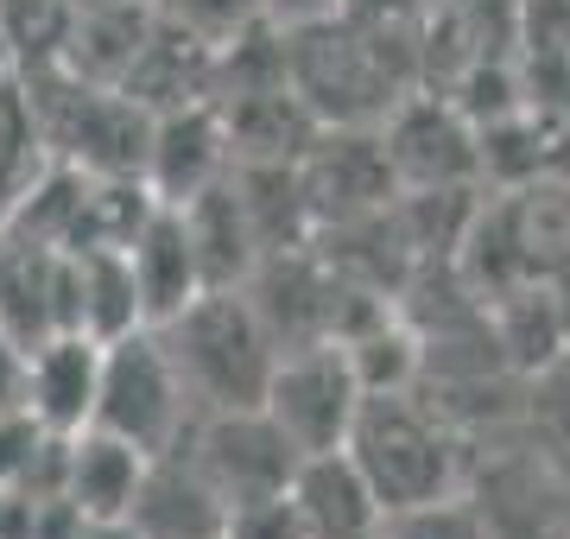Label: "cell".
Instances as JSON below:
<instances>
[{"instance_id":"e0dca14e","label":"cell","mask_w":570,"mask_h":539,"mask_svg":"<svg viewBox=\"0 0 570 539\" xmlns=\"http://www.w3.org/2000/svg\"><path fill=\"white\" fill-rule=\"evenodd\" d=\"M266 13H273V26H311V20H330L336 0H266Z\"/></svg>"},{"instance_id":"7a4b0ae2","label":"cell","mask_w":570,"mask_h":539,"mask_svg":"<svg viewBox=\"0 0 570 539\" xmlns=\"http://www.w3.org/2000/svg\"><path fill=\"white\" fill-rule=\"evenodd\" d=\"M197 419L204 413H197V400H190L178 362L153 324L102 343V388H96V425L102 432L140 444L146 457H165L190 438Z\"/></svg>"},{"instance_id":"3957f363","label":"cell","mask_w":570,"mask_h":539,"mask_svg":"<svg viewBox=\"0 0 570 539\" xmlns=\"http://www.w3.org/2000/svg\"><path fill=\"white\" fill-rule=\"evenodd\" d=\"M343 451L355 457V470L367 477L387 514L450 496V444L406 394H362V413L348 425Z\"/></svg>"},{"instance_id":"8992f818","label":"cell","mask_w":570,"mask_h":539,"mask_svg":"<svg viewBox=\"0 0 570 539\" xmlns=\"http://www.w3.org/2000/svg\"><path fill=\"white\" fill-rule=\"evenodd\" d=\"M228 159H235V140H228V121L204 102H178L153 115V134H146V190L159 204H190L204 197L209 185H223Z\"/></svg>"},{"instance_id":"9c48e42d","label":"cell","mask_w":570,"mask_h":539,"mask_svg":"<svg viewBox=\"0 0 570 539\" xmlns=\"http://www.w3.org/2000/svg\"><path fill=\"white\" fill-rule=\"evenodd\" d=\"M285 496H292V508H298L311 539H381V520H387L381 496L367 489V477L355 470L348 451L305 457Z\"/></svg>"},{"instance_id":"52a82bcc","label":"cell","mask_w":570,"mask_h":539,"mask_svg":"<svg viewBox=\"0 0 570 539\" xmlns=\"http://www.w3.org/2000/svg\"><path fill=\"white\" fill-rule=\"evenodd\" d=\"M121 248H127V267H134V286H140V312H146L153 331L171 324V317H184L209 292L197 235H190V223H184L178 204H153L146 223L127 235Z\"/></svg>"},{"instance_id":"ac0fdd59","label":"cell","mask_w":570,"mask_h":539,"mask_svg":"<svg viewBox=\"0 0 570 539\" xmlns=\"http://www.w3.org/2000/svg\"><path fill=\"white\" fill-rule=\"evenodd\" d=\"M70 539H140V533H134V520H82Z\"/></svg>"},{"instance_id":"7c38bea8","label":"cell","mask_w":570,"mask_h":539,"mask_svg":"<svg viewBox=\"0 0 570 539\" xmlns=\"http://www.w3.org/2000/svg\"><path fill=\"white\" fill-rule=\"evenodd\" d=\"M343 355L355 381H362V394H406L412 374H419V343L406 331H393L387 317H374L367 331L343 336Z\"/></svg>"},{"instance_id":"ba28073f","label":"cell","mask_w":570,"mask_h":539,"mask_svg":"<svg viewBox=\"0 0 570 539\" xmlns=\"http://www.w3.org/2000/svg\"><path fill=\"white\" fill-rule=\"evenodd\" d=\"M96 388H102V343L89 331H51L26 350V406L58 438L96 425Z\"/></svg>"},{"instance_id":"30bf717a","label":"cell","mask_w":570,"mask_h":539,"mask_svg":"<svg viewBox=\"0 0 570 539\" xmlns=\"http://www.w3.org/2000/svg\"><path fill=\"white\" fill-rule=\"evenodd\" d=\"M134 533L140 539H223L228 533V501L204 482V470L184 451L153 457L140 496H134Z\"/></svg>"},{"instance_id":"d6986e66","label":"cell","mask_w":570,"mask_h":539,"mask_svg":"<svg viewBox=\"0 0 570 539\" xmlns=\"http://www.w3.org/2000/svg\"><path fill=\"white\" fill-rule=\"evenodd\" d=\"M102 7H121V0H70V13H102Z\"/></svg>"},{"instance_id":"4fadbf2b","label":"cell","mask_w":570,"mask_h":539,"mask_svg":"<svg viewBox=\"0 0 570 539\" xmlns=\"http://www.w3.org/2000/svg\"><path fill=\"white\" fill-rule=\"evenodd\" d=\"M387 166H400L406 178H425V185H438V178H456V171L475 166V153H469L463 121H456L450 108H438V134H425V140H419L406 121H393Z\"/></svg>"},{"instance_id":"5bb4252c","label":"cell","mask_w":570,"mask_h":539,"mask_svg":"<svg viewBox=\"0 0 570 539\" xmlns=\"http://www.w3.org/2000/svg\"><path fill=\"white\" fill-rule=\"evenodd\" d=\"M165 20L178 26L184 39H197L204 51H228L235 39H247L254 26H266V0H159Z\"/></svg>"},{"instance_id":"8fae6325","label":"cell","mask_w":570,"mask_h":539,"mask_svg":"<svg viewBox=\"0 0 570 539\" xmlns=\"http://www.w3.org/2000/svg\"><path fill=\"white\" fill-rule=\"evenodd\" d=\"M146 470H153V457H146L140 444H127V438L89 425V432H77L70 451H63V496L77 501L82 520H127Z\"/></svg>"},{"instance_id":"277c9868","label":"cell","mask_w":570,"mask_h":539,"mask_svg":"<svg viewBox=\"0 0 570 539\" xmlns=\"http://www.w3.org/2000/svg\"><path fill=\"white\" fill-rule=\"evenodd\" d=\"M204 482L228 501V514L247 508V501H266V496H285L305 451L273 425L266 406H235V413H204L190 425V438L178 444Z\"/></svg>"},{"instance_id":"5b68a950","label":"cell","mask_w":570,"mask_h":539,"mask_svg":"<svg viewBox=\"0 0 570 539\" xmlns=\"http://www.w3.org/2000/svg\"><path fill=\"white\" fill-rule=\"evenodd\" d=\"M266 413L305 457L343 451L348 425L362 413V381L348 369L343 343H311V350H279L273 381H266Z\"/></svg>"},{"instance_id":"9a60e30c","label":"cell","mask_w":570,"mask_h":539,"mask_svg":"<svg viewBox=\"0 0 570 539\" xmlns=\"http://www.w3.org/2000/svg\"><path fill=\"white\" fill-rule=\"evenodd\" d=\"M381 539H489V533H482L475 508L438 496V501H419V508L387 514V520H381Z\"/></svg>"},{"instance_id":"6da1fadb","label":"cell","mask_w":570,"mask_h":539,"mask_svg":"<svg viewBox=\"0 0 570 539\" xmlns=\"http://www.w3.org/2000/svg\"><path fill=\"white\" fill-rule=\"evenodd\" d=\"M165 350L178 362L184 388L197 400V413H235V406H261L273 362H279V336L266 331V312L235 286H209L197 305L171 324H159Z\"/></svg>"},{"instance_id":"2e32d148","label":"cell","mask_w":570,"mask_h":539,"mask_svg":"<svg viewBox=\"0 0 570 539\" xmlns=\"http://www.w3.org/2000/svg\"><path fill=\"white\" fill-rule=\"evenodd\" d=\"M223 539H311L292 496H266V501H247L228 514V533Z\"/></svg>"}]
</instances>
